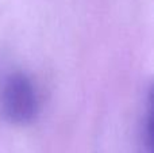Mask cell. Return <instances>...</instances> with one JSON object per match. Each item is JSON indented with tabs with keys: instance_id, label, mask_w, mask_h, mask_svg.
<instances>
[{
	"instance_id": "6da1fadb",
	"label": "cell",
	"mask_w": 154,
	"mask_h": 153,
	"mask_svg": "<svg viewBox=\"0 0 154 153\" xmlns=\"http://www.w3.org/2000/svg\"><path fill=\"white\" fill-rule=\"evenodd\" d=\"M41 107L34 81L23 72H8L0 79V115L16 125H26L37 118Z\"/></svg>"
}]
</instances>
